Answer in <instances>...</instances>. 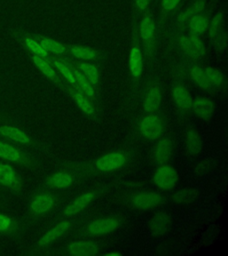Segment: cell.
I'll use <instances>...</instances> for the list:
<instances>
[{"label": "cell", "instance_id": "cell-1", "mask_svg": "<svg viewBox=\"0 0 228 256\" xmlns=\"http://www.w3.org/2000/svg\"><path fill=\"white\" fill-rule=\"evenodd\" d=\"M178 174L175 168L168 164H161L153 174V182L158 188L165 190H171L176 186Z\"/></svg>", "mask_w": 228, "mask_h": 256}, {"label": "cell", "instance_id": "cell-2", "mask_svg": "<svg viewBox=\"0 0 228 256\" xmlns=\"http://www.w3.org/2000/svg\"><path fill=\"white\" fill-rule=\"evenodd\" d=\"M163 122L159 116L154 115L144 116L139 124L141 134L149 140L159 138L163 132Z\"/></svg>", "mask_w": 228, "mask_h": 256}, {"label": "cell", "instance_id": "cell-3", "mask_svg": "<svg viewBox=\"0 0 228 256\" xmlns=\"http://www.w3.org/2000/svg\"><path fill=\"white\" fill-rule=\"evenodd\" d=\"M126 162V156L122 153L110 152L96 160V166L101 172H111L122 168Z\"/></svg>", "mask_w": 228, "mask_h": 256}, {"label": "cell", "instance_id": "cell-4", "mask_svg": "<svg viewBox=\"0 0 228 256\" xmlns=\"http://www.w3.org/2000/svg\"><path fill=\"white\" fill-rule=\"evenodd\" d=\"M179 44L183 52L192 58H200L204 56L206 48L198 36H182L179 38Z\"/></svg>", "mask_w": 228, "mask_h": 256}, {"label": "cell", "instance_id": "cell-5", "mask_svg": "<svg viewBox=\"0 0 228 256\" xmlns=\"http://www.w3.org/2000/svg\"><path fill=\"white\" fill-rule=\"evenodd\" d=\"M161 196L154 192H142L132 200L133 206L140 211H148L157 208L161 203Z\"/></svg>", "mask_w": 228, "mask_h": 256}, {"label": "cell", "instance_id": "cell-6", "mask_svg": "<svg viewBox=\"0 0 228 256\" xmlns=\"http://www.w3.org/2000/svg\"><path fill=\"white\" fill-rule=\"evenodd\" d=\"M120 227V222L114 218H102L93 220L88 224V232L93 235H105L115 232Z\"/></svg>", "mask_w": 228, "mask_h": 256}, {"label": "cell", "instance_id": "cell-7", "mask_svg": "<svg viewBox=\"0 0 228 256\" xmlns=\"http://www.w3.org/2000/svg\"><path fill=\"white\" fill-rule=\"evenodd\" d=\"M174 150V144L172 140L168 138H164L157 144L153 152V160L158 164H164L172 156Z\"/></svg>", "mask_w": 228, "mask_h": 256}, {"label": "cell", "instance_id": "cell-8", "mask_svg": "<svg viewBox=\"0 0 228 256\" xmlns=\"http://www.w3.org/2000/svg\"><path fill=\"white\" fill-rule=\"evenodd\" d=\"M209 38H210L213 44L219 46L220 48L222 44L225 43L224 18H223L222 12H218L214 16L211 24H210V28H209Z\"/></svg>", "mask_w": 228, "mask_h": 256}, {"label": "cell", "instance_id": "cell-9", "mask_svg": "<svg viewBox=\"0 0 228 256\" xmlns=\"http://www.w3.org/2000/svg\"><path fill=\"white\" fill-rule=\"evenodd\" d=\"M191 108L197 116L208 120L212 118L215 112V104L208 98H196L192 100Z\"/></svg>", "mask_w": 228, "mask_h": 256}, {"label": "cell", "instance_id": "cell-10", "mask_svg": "<svg viewBox=\"0 0 228 256\" xmlns=\"http://www.w3.org/2000/svg\"><path fill=\"white\" fill-rule=\"evenodd\" d=\"M94 198H95V194L92 192H86L84 194L80 195L64 209V216H73L80 214L81 211L84 210L85 208H88V204L92 202Z\"/></svg>", "mask_w": 228, "mask_h": 256}, {"label": "cell", "instance_id": "cell-11", "mask_svg": "<svg viewBox=\"0 0 228 256\" xmlns=\"http://www.w3.org/2000/svg\"><path fill=\"white\" fill-rule=\"evenodd\" d=\"M69 254L75 256H91L98 254L99 249L96 244L90 241L80 240L70 244L68 248Z\"/></svg>", "mask_w": 228, "mask_h": 256}, {"label": "cell", "instance_id": "cell-12", "mask_svg": "<svg viewBox=\"0 0 228 256\" xmlns=\"http://www.w3.org/2000/svg\"><path fill=\"white\" fill-rule=\"evenodd\" d=\"M171 225V219L166 212H159L150 222V230L154 236L163 235Z\"/></svg>", "mask_w": 228, "mask_h": 256}, {"label": "cell", "instance_id": "cell-13", "mask_svg": "<svg viewBox=\"0 0 228 256\" xmlns=\"http://www.w3.org/2000/svg\"><path fill=\"white\" fill-rule=\"evenodd\" d=\"M71 228V224L69 222H62L60 224L56 225L54 228H51L49 232H47L44 236L39 240V246H44L51 244L55 240L63 236L64 233L68 232Z\"/></svg>", "mask_w": 228, "mask_h": 256}, {"label": "cell", "instance_id": "cell-14", "mask_svg": "<svg viewBox=\"0 0 228 256\" xmlns=\"http://www.w3.org/2000/svg\"><path fill=\"white\" fill-rule=\"evenodd\" d=\"M173 97L178 108L187 112L192 108V98L188 90L183 86H176L173 90Z\"/></svg>", "mask_w": 228, "mask_h": 256}, {"label": "cell", "instance_id": "cell-15", "mask_svg": "<svg viewBox=\"0 0 228 256\" xmlns=\"http://www.w3.org/2000/svg\"><path fill=\"white\" fill-rule=\"evenodd\" d=\"M161 102V92L158 86H152L150 88L144 100V112L147 113H152L156 112L160 108Z\"/></svg>", "mask_w": 228, "mask_h": 256}, {"label": "cell", "instance_id": "cell-16", "mask_svg": "<svg viewBox=\"0 0 228 256\" xmlns=\"http://www.w3.org/2000/svg\"><path fill=\"white\" fill-rule=\"evenodd\" d=\"M128 67L134 78H139L143 73L144 64H143V56L140 49L133 48L129 52L128 57Z\"/></svg>", "mask_w": 228, "mask_h": 256}, {"label": "cell", "instance_id": "cell-17", "mask_svg": "<svg viewBox=\"0 0 228 256\" xmlns=\"http://www.w3.org/2000/svg\"><path fill=\"white\" fill-rule=\"evenodd\" d=\"M55 204V200L48 194H42L34 198L31 203L32 211L36 214L48 212Z\"/></svg>", "mask_w": 228, "mask_h": 256}, {"label": "cell", "instance_id": "cell-18", "mask_svg": "<svg viewBox=\"0 0 228 256\" xmlns=\"http://www.w3.org/2000/svg\"><path fill=\"white\" fill-rule=\"evenodd\" d=\"M184 140H185L186 150L189 154L196 155L201 150V146H202L201 139H200L199 134L195 130L191 129L187 131L185 134Z\"/></svg>", "mask_w": 228, "mask_h": 256}, {"label": "cell", "instance_id": "cell-19", "mask_svg": "<svg viewBox=\"0 0 228 256\" xmlns=\"http://www.w3.org/2000/svg\"><path fill=\"white\" fill-rule=\"evenodd\" d=\"M208 27V20L202 14H197L190 19L189 30L192 35L200 36L202 35Z\"/></svg>", "mask_w": 228, "mask_h": 256}, {"label": "cell", "instance_id": "cell-20", "mask_svg": "<svg viewBox=\"0 0 228 256\" xmlns=\"http://www.w3.org/2000/svg\"><path fill=\"white\" fill-rule=\"evenodd\" d=\"M0 134L2 136H6L9 139L16 140L20 144H29L31 142L30 138L23 131H21L20 129H18V128L11 126H1L0 128Z\"/></svg>", "mask_w": 228, "mask_h": 256}, {"label": "cell", "instance_id": "cell-21", "mask_svg": "<svg viewBox=\"0 0 228 256\" xmlns=\"http://www.w3.org/2000/svg\"><path fill=\"white\" fill-rule=\"evenodd\" d=\"M73 182V178L68 172H56L48 178V184L56 188H68Z\"/></svg>", "mask_w": 228, "mask_h": 256}, {"label": "cell", "instance_id": "cell-22", "mask_svg": "<svg viewBox=\"0 0 228 256\" xmlns=\"http://www.w3.org/2000/svg\"><path fill=\"white\" fill-rule=\"evenodd\" d=\"M155 33V25L150 17H145L142 20L140 25V35L142 40L146 44L152 43Z\"/></svg>", "mask_w": 228, "mask_h": 256}, {"label": "cell", "instance_id": "cell-23", "mask_svg": "<svg viewBox=\"0 0 228 256\" xmlns=\"http://www.w3.org/2000/svg\"><path fill=\"white\" fill-rule=\"evenodd\" d=\"M191 76L192 80H194V82L196 83L200 88L204 89V90H208L212 88V84L210 83V81L208 80V76L206 75L204 70L200 68L199 66H194L191 68Z\"/></svg>", "mask_w": 228, "mask_h": 256}, {"label": "cell", "instance_id": "cell-24", "mask_svg": "<svg viewBox=\"0 0 228 256\" xmlns=\"http://www.w3.org/2000/svg\"><path fill=\"white\" fill-rule=\"evenodd\" d=\"M80 70L82 72V74L84 75L85 78L88 80V82L93 86H96L98 84L99 81V72L96 66L93 64H81L80 65Z\"/></svg>", "mask_w": 228, "mask_h": 256}, {"label": "cell", "instance_id": "cell-25", "mask_svg": "<svg viewBox=\"0 0 228 256\" xmlns=\"http://www.w3.org/2000/svg\"><path fill=\"white\" fill-rule=\"evenodd\" d=\"M72 97L75 100L77 105L79 106V108L82 112L86 113L87 115L89 116H94L95 115V108L93 107L92 104L89 100L86 98L84 94H82L81 92H72Z\"/></svg>", "mask_w": 228, "mask_h": 256}, {"label": "cell", "instance_id": "cell-26", "mask_svg": "<svg viewBox=\"0 0 228 256\" xmlns=\"http://www.w3.org/2000/svg\"><path fill=\"white\" fill-rule=\"evenodd\" d=\"M16 182L15 170L8 164L0 163V184L6 186H11Z\"/></svg>", "mask_w": 228, "mask_h": 256}, {"label": "cell", "instance_id": "cell-27", "mask_svg": "<svg viewBox=\"0 0 228 256\" xmlns=\"http://www.w3.org/2000/svg\"><path fill=\"white\" fill-rule=\"evenodd\" d=\"M73 74H74L75 80H76V84L80 86V89L83 91L85 94L88 97H94L95 91H94L92 84L88 82V80L85 78L84 75L77 70H73Z\"/></svg>", "mask_w": 228, "mask_h": 256}, {"label": "cell", "instance_id": "cell-28", "mask_svg": "<svg viewBox=\"0 0 228 256\" xmlns=\"http://www.w3.org/2000/svg\"><path fill=\"white\" fill-rule=\"evenodd\" d=\"M197 198V192L191 188L181 190L173 196L174 202L176 204H188Z\"/></svg>", "mask_w": 228, "mask_h": 256}, {"label": "cell", "instance_id": "cell-29", "mask_svg": "<svg viewBox=\"0 0 228 256\" xmlns=\"http://www.w3.org/2000/svg\"><path fill=\"white\" fill-rule=\"evenodd\" d=\"M0 158L10 161H20L22 155L11 145L0 142Z\"/></svg>", "mask_w": 228, "mask_h": 256}, {"label": "cell", "instance_id": "cell-30", "mask_svg": "<svg viewBox=\"0 0 228 256\" xmlns=\"http://www.w3.org/2000/svg\"><path fill=\"white\" fill-rule=\"evenodd\" d=\"M205 2L203 0H198L194 4H192L191 6H189L182 14H181L180 20L181 22H184L185 20L191 19L193 16L200 14V12L204 10Z\"/></svg>", "mask_w": 228, "mask_h": 256}, {"label": "cell", "instance_id": "cell-31", "mask_svg": "<svg viewBox=\"0 0 228 256\" xmlns=\"http://www.w3.org/2000/svg\"><path fill=\"white\" fill-rule=\"evenodd\" d=\"M71 54L81 60H95L96 58V52L94 50L82 46H74L71 48Z\"/></svg>", "mask_w": 228, "mask_h": 256}, {"label": "cell", "instance_id": "cell-32", "mask_svg": "<svg viewBox=\"0 0 228 256\" xmlns=\"http://www.w3.org/2000/svg\"><path fill=\"white\" fill-rule=\"evenodd\" d=\"M32 60L34 62V64H36L37 67L39 68L40 72H42L44 75L49 78H53L56 76V72L55 70L52 68V66L48 64L47 60H45L42 57L40 56H32Z\"/></svg>", "mask_w": 228, "mask_h": 256}, {"label": "cell", "instance_id": "cell-33", "mask_svg": "<svg viewBox=\"0 0 228 256\" xmlns=\"http://www.w3.org/2000/svg\"><path fill=\"white\" fill-rule=\"evenodd\" d=\"M206 75L208 76V78L211 84L216 88H222L224 84V76L220 72L214 68H205L204 70Z\"/></svg>", "mask_w": 228, "mask_h": 256}, {"label": "cell", "instance_id": "cell-34", "mask_svg": "<svg viewBox=\"0 0 228 256\" xmlns=\"http://www.w3.org/2000/svg\"><path fill=\"white\" fill-rule=\"evenodd\" d=\"M40 44L43 46L47 52L61 54H64L66 51L64 44H61L56 40H51V38H44V40H41V44Z\"/></svg>", "mask_w": 228, "mask_h": 256}, {"label": "cell", "instance_id": "cell-35", "mask_svg": "<svg viewBox=\"0 0 228 256\" xmlns=\"http://www.w3.org/2000/svg\"><path fill=\"white\" fill-rule=\"evenodd\" d=\"M54 64L56 68L60 72L61 74L64 76V78L68 81L70 84H76V80L71 68H69L66 64L62 60H56L54 62Z\"/></svg>", "mask_w": 228, "mask_h": 256}, {"label": "cell", "instance_id": "cell-36", "mask_svg": "<svg viewBox=\"0 0 228 256\" xmlns=\"http://www.w3.org/2000/svg\"><path fill=\"white\" fill-rule=\"evenodd\" d=\"M25 44L27 46V48L32 52H34L37 56H40V57H47L48 56V52L45 50L41 44L37 43L35 40L28 38L25 40Z\"/></svg>", "mask_w": 228, "mask_h": 256}, {"label": "cell", "instance_id": "cell-37", "mask_svg": "<svg viewBox=\"0 0 228 256\" xmlns=\"http://www.w3.org/2000/svg\"><path fill=\"white\" fill-rule=\"evenodd\" d=\"M12 220L8 216L0 214V230L5 232L11 228Z\"/></svg>", "mask_w": 228, "mask_h": 256}, {"label": "cell", "instance_id": "cell-38", "mask_svg": "<svg viewBox=\"0 0 228 256\" xmlns=\"http://www.w3.org/2000/svg\"><path fill=\"white\" fill-rule=\"evenodd\" d=\"M179 2H180V0H162L161 4H162L163 9L166 11H171L177 6Z\"/></svg>", "mask_w": 228, "mask_h": 256}, {"label": "cell", "instance_id": "cell-39", "mask_svg": "<svg viewBox=\"0 0 228 256\" xmlns=\"http://www.w3.org/2000/svg\"><path fill=\"white\" fill-rule=\"evenodd\" d=\"M136 4L140 10H145L148 6L149 0H136Z\"/></svg>", "mask_w": 228, "mask_h": 256}, {"label": "cell", "instance_id": "cell-40", "mask_svg": "<svg viewBox=\"0 0 228 256\" xmlns=\"http://www.w3.org/2000/svg\"><path fill=\"white\" fill-rule=\"evenodd\" d=\"M106 256H121V254H120V252H108V254H106Z\"/></svg>", "mask_w": 228, "mask_h": 256}]
</instances>
